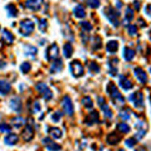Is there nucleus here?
<instances>
[{
    "instance_id": "nucleus-32",
    "label": "nucleus",
    "mask_w": 151,
    "mask_h": 151,
    "mask_svg": "<svg viewBox=\"0 0 151 151\" xmlns=\"http://www.w3.org/2000/svg\"><path fill=\"white\" fill-rule=\"evenodd\" d=\"M132 19H134V9H132L131 6H127L126 8V14H125V22L130 23Z\"/></svg>"
},
{
    "instance_id": "nucleus-19",
    "label": "nucleus",
    "mask_w": 151,
    "mask_h": 151,
    "mask_svg": "<svg viewBox=\"0 0 151 151\" xmlns=\"http://www.w3.org/2000/svg\"><path fill=\"white\" fill-rule=\"evenodd\" d=\"M19 141V136L17 134H12V132H9L8 136H5V139H4V142H5L8 146H13L18 144Z\"/></svg>"
},
{
    "instance_id": "nucleus-46",
    "label": "nucleus",
    "mask_w": 151,
    "mask_h": 151,
    "mask_svg": "<svg viewBox=\"0 0 151 151\" xmlns=\"http://www.w3.org/2000/svg\"><path fill=\"white\" fill-rule=\"evenodd\" d=\"M136 142H137V140H136L135 137L129 139V140H126V146H129V147H134V146L136 145Z\"/></svg>"
},
{
    "instance_id": "nucleus-13",
    "label": "nucleus",
    "mask_w": 151,
    "mask_h": 151,
    "mask_svg": "<svg viewBox=\"0 0 151 151\" xmlns=\"http://www.w3.org/2000/svg\"><path fill=\"white\" fill-rule=\"evenodd\" d=\"M134 73H135L136 78H137V81H139L140 83H142V84L147 83V74H146V72H145V70H144L142 68H140V67L135 68Z\"/></svg>"
},
{
    "instance_id": "nucleus-5",
    "label": "nucleus",
    "mask_w": 151,
    "mask_h": 151,
    "mask_svg": "<svg viewBox=\"0 0 151 151\" xmlns=\"http://www.w3.org/2000/svg\"><path fill=\"white\" fill-rule=\"evenodd\" d=\"M62 108H63V112L67 116H72L74 113V107H73L72 100H70L68 96H64L62 98Z\"/></svg>"
},
{
    "instance_id": "nucleus-28",
    "label": "nucleus",
    "mask_w": 151,
    "mask_h": 151,
    "mask_svg": "<svg viewBox=\"0 0 151 151\" xmlns=\"http://www.w3.org/2000/svg\"><path fill=\"white\" fill-rule=\"evenodd\" d=\"M1 39H3V42H5L6 44H12L13 42H14V35H13V34H12V33L9 32V30L4 29V30H3Z\"/></svg>"
},
{
    "instance_id": "nucleus-35",
    "label": "nucleus",
    "mask_w": 151,
    "mask_h": 151,
    "mask_svg": "<svg viewBox=\"0 0 151 151\" xmlns=\"http://www.w3.org/2000/svg\"><path fill=\"white\" fill-rule=\"evenodd\" d=\"M88 69H89V72H92V73H98L100 72V67H98V64L94 62V60L88 62Z\"/></svg>"
},
{
    "instance_id": "nucleus-8",
    "label": "nucleus",
    "mask_w": 151,
    "mask_h": 151,
    "mask_svg": "<svg viewBox=\"0 0 151 151\" xmlns=\"http://www.w3.org/2000/svg\"><path fill=\"white\" fill-rule=\"evenodd\" d=\"M106 12H107V18H108V20H110L115 27H119V25H120V17H119V13H117L115 9L111 8V6L107 8Z\"/></svg>"
},
{
    "instance_id": "nucleus-42",
    "label": "nucleus",
    "mask_w": 151,
    "mask_h": 151,
    "mask_svg": "<svg viewBox=\"0 0 151 151\" xmlns=\"http://www.w3.org/2000/svg\"><path fill=\"white\" fill-rule=\"evenodd\" d=\"M79 25H81V28L84 32H89L92 29V25H91V23H89V22H81V24H79Z\"/></svg>"
},
{
    "instance_id": "nucleus-44",
    "label": "nucleus",
    "mask_w": 151,
    "mask_h": 151,
    "mask_svg": "<svg viewBox=\"0 0 151 151\" xmlns=\"http://www.w3.org/2000/svg\"><path fill=\"white\" fill-rule=\"evenodd\" d=\"M60 117H62V112H60V111H55L53 113V116H52V121H53V122H58V121H60Z\"/></svg>"
},
{
    "instance_id": "nucleus-22",
    "label": "nucleus",
    "mask_w": 151,
    "mask_h": 151,
    "mask_svg": "<svg viewBox=\"0 0 151 151\" xmlns=\"http://www.w3.org/2000/svg\"><path fill=\"white\" fill-rule=\"evenodd\" d=\"M120 86L124 88V89H126V91H129V89L132 88V82L126 77V76L121 74L120 76Z\"/></svg>"
},
{
    "instance_id": "nucleus-26",
    "label": "nucleus",
    "mask_w": 151,
    "mask_h": 151,
    "mask_svg": "<svg viewBox=\"0 0 151 151\" xmlns=\"http://www.w3.org/2000/svg\"><path fill=\"white\" fill-rule=\"evenodd\" d=\"M37 53H38L37 47H34V45H25V47H24V54H25L27 57H32V58H35Z\"/></svg>"
},
{
    "instance_id": "nucleus-27",
    "label": "nucleus",
    "mask_w": 151,
    "mask_h": 151,
    "mask_svg": "<svg viewBox=\"0 0 151 151\" xmlns=\"http://www.w3.org/2000/svg\"><path fill=\"white\" fill-rule=\"evenodd\" d=\"M73 15L76 18H84L86 17V9H84L83 5H77L74 9H73Z\"/></svg>"
},
{
    "instance_id": "nucleus-50",
    "label": "nucleus",
    "mask_w": 151,
    "mask_h": 151,
    "mask_svg": "<svg viewBox=\"0 0 151 151\" xmlns=\"http://www.w3.org/2000/svg\"><path fill=\"white\" fill-rule=\"evenodd\" d=\"M146 14H147V15H150V5L146 6Z\"/></svg>"
},
{
    "instance_id": "nucleus-29",
    "label": "nucleus",
    "mask_w": 151,
    "mask_h": 151,
    "mask_svg": "<svg viewBox=\"0 0 151 151\" xmlns=\"http://www.w3.org/2000/svg\"><path fill=\"white\" fill-rule=\"evenodd\" d=\"M73 53V47L70 43H65L63 45V55L65 57V58H70V55H72Z\"/></svg>"
},
{
    "instance_id": "nucleus-3",
    "label": "nucleus",
    "mask_w": 151,
    "mask_h": 151,
    "mask_svg": "<svg viewBox=\"0 0 151 151\" xmlns=\"http://www.w3.org/2000/svg\"><path fill=\"white\" fill-rule=\"evenodd\" d=\"M69 70H70V73L73 74V77H76V78H79V77H82V76L84 74L83 64L79 62V60H77V59H74L73 62H70Z\"/></svg>"
},
{
    "instance_id": "nucleus-33",
    "label": "nucleus",
    "mask_w": 151,
    "mask_h": 151,
    "mask_svg": "<svg viewBox=\"0 0 151 151\" xmlns=\"http://www.w3.org/2000/svg\"><path fill=\"white\" fill-rule=\"evenodd\" d=\"M81 102H82V105L86 107V108H92V107H93V101H92V98L88 97V96L83 97Z\"/></svg>"
},
{
    "instance_id": "nucleus-23",
    "label": "nucleus",
    "mask_w": 151,
    "mask_h": 151,
    "mask_svg": "<svg viewBox=\"0 0 151 151\" xmlns=\"http://www.w3.org/2000/svg\"><path fill=\"white\" fill-rule=\"evenodd\" d=\"M106 49L108 53H112L115 54L117 50H119V42L117 40H110L108 43L106 44Z\"/></svg>"
},
{
    "instance_id": "nucleus-18",
    "label": "nucleus",
    "mask_w": 151,
    "mask_h": 151,
    "mask_svg": "<svg viewBox=\"0 0 151 151\" xmlns=\"http://www.w3.org/2000/svg\"><path fill=\"white\" fill-rule=\"evenodd\" d=\"M100 121V116H98V112L97 111H92L89 115L86 117V124L88 126H92L93 124H97Z\"/></svg>"
},
{
    "instance_id": "nucleus-2",
    "label": "nucleus",
    "mask_w": 151,
    "mask_h": 151,
    "mask_svg": "<svg viewBox=\"0 0 151 151\" xmlns=\"http://www.w3.org/2000/svg\"><path fill=\"white\" fill-rule=\"evenodd\" d=\"M34 32V23L30 19H23L19 24V33L23 37H29Z\"/></svg>"
},
{
    "instance_id": "nucleus-48",
    "label": "nucleus",
    "mask_w": 151,
    "mask_h": 151,
    "mask_svg": "<svg viewBox=\"0 0 151 151\" xmlns=\"http://www.w3.org/2000/svg\"><path fill=\"white\" fill-rule=\"evenodd\" d=\"M5 62H4V60H0V68H4V67H5Z\"/></svg>"
},
{
    "instance_id": "nucleus-15",
    "label": "nucleus",
    "mask_w": 151,
    "mask_h": 151,
    "mask_svg": "<svg viewBox=\"0 0 151 151\" xmlns=\"http://www.w3.org/2000/svg\"><path fill=\"white\" fill-rule=\"evenodd\" d=\"M43 144H45V145H47V150H48V151H60V150H62V147H60V145L53 142L50 137L44 139V140H43Z\"/></svg>"
},
{
    "instance_id": "nucleus-7",
    "label": "nucleus",
    "mask_w": 151,
    "mask_h": 151,
    "mask_svg": "<svg viewBox=\"0 0 151 151\" xmlns=\"http://www.w3.org/2000/svg\"><path fill=\"white\" fill-rule=\"evenodd\" d=\"M47 60H55V59H58V55H59V48H58V45L57 44H52L48 47V49H47Z\"/></svg>"
},
{
    "instance_id": "nucleus-9",
    "label": "nucleus",
    "mask_w": 151,
    "mask_h": 151,
    "mask_svg": "<svg viewBox=\"0 0 151 151\" xmlns=\"http://www.w3.org/2000/svg\"><path fill=\"white\" fill-rule=\"evenodd\" d=\"M136 129H137V134H136V136H135V139L136 140H141L144 137V136L146 135V132H147V126H146V122H144V121H139L137 124H136Z\"/></svg>"
},
{
    "instance_id": "nucleus-34",
    "label": "nucleus",
    "mask_w": 151,
    "mask_h": 151,
    "mask_svg": "<svg viewBox=\"0 0 151 151\" xmlns=\"http://www.w3.org/2000/svg\"><path fill=\"white\" fill-rule=\"evenodd\" d=\"M102 47V40L100 37H94L93 38V44H92V49L93 50H98Z\"/></svg>"
},
{
    "instance_id": "nucleus-47",
    "label": "nucleus",
    "mask_w": 151,
    "mask_h": 151,
    "mask_svg": "<svg viewBox=\"0 0 151 151\" xmlns=\"http://www.w3.org/2000/svg\"><path fill=\"white\" fill-rule=\"evenodd\" d=\"M135 9H136V10H139V9H140V5H139V4H140V1H139V0H135Z\"/></svg>"
},
{
    "instance_id": "nucleus-31",
    "label": "nucleus",
    "mask_w": 151,
    "mask_h": 151,
    "mask_svg": "<svg viewBox=\"0 0 151 151\" xmlns=\"http://www.w3.org/2000/svg\"><path fill=\"white\" fill-rule=\"evenodd\" d=\"M117 130H119L121 134H129L130 130H131V127L127 124H125V122H121V124L117 125Z\"/></svg>"
},
{
    "instance_id": "nucleus-6",
    "label": "nucleus",
    "mask_w": 151,
    "mask_h": 151,
    "mask_svg": "<svg viewBox=\"0 0 151 151\" xmlns=\"http://www.w3.org/2000/svg\"><path fill=\"white\" fill-rule=\"evenodd\" d=\"M37 91L39 92V93H42V96H43V98L45 101H49L52 97H53V93H52V91L49 89V87L47 86L45 83H38L37 84Z\"/></svg>"
},
{
    "instance_id": "nucleus-10",
    "label": "nucleus",
    "mask_w": 151,
    "mask_h": 151,
    "mask_svg": "<svg viewBox=\"0 0 151 151\" xmlns=\"http://www.w3.org/2000/svg\"><path fill=\"white\" fill-rule=\"evenodd\" d=\"M34 137V130H33V126L30 125H27L24 127V130L22 132V139L25 141V142H29V141L33 140Z\"/></svg>"
},
{
    "instance_id": "nucleus-37",
    "label": "nucleus",
    "mask_w": 151,
    "mask_h": 151,
    "mask_svg": "<svg viewBox=\"0 0 151 151\" xmlns=\"http://www.w3.org/2000/svg\"><path fill=\"white\" fill-rule=\"evenodd\" d=\"M127 32H129V35H131V37L137 35V28H136V25H134V24L127 25Z\"/></svg>"
},
{
    "instance_id": "nucleus-43",
    "label": "nucleus",
    "mask_w": 151,
    "mask_h": 151,
    "mask_svg": "<svg viewBox=\"0 0 151 151\" xmlns=\"http://www.w3.org/2000/svg\"><path fill=\"white\" fill-rule=\"evenodd\" d=\"M12 126L8 124H0V132H10Z\"/></svg>"
},
{
    "instance_id": "nucleus-20",
    "label": "nucleus",
    "mask_w": 151,
    "mask_h": 151,
    "mask_svg": "<svg viewBox=\"0 0 151 151\" xmlns=\"http://www.w3.org/2000/svg\"><path fill=\"white\" fill-rule=\"evenodd\" d=\"M121 136L117 134V132H111L110 135L106 137V140H107V144H110V145H117L121 141Z\"/></svg>"
},
{
    "instance_id": "nucleus-39",
    "label": "nucleus",
    "mask_w": 151,
    "mask_h": 151,
    "mask_svg": "<svg viewBox=\"0 0 151 151\" xmlns=\"http://www.w3.org/2000/svg\"><path fill=\"white\" fill-rule=\"evenodd\" d=\"M120 119L124 120V121H129L131 119V115H130L129 110H122V111H120Z\"/></svg>"
},
{
    "instance_id": "nucleus-51",
    "label": "nucleus",
    "mask_w": 151,
    "mask_h": 151,
    "mask_svg": "<svg viewBox=\"0 0 151 151\" xmlns=\"http://www.w3.org/2000/svg\"><path fill=\"white\" fill-rule=\"evenodd\" d=\"M136 151H145V149H139V150H136Z\"/></svg>"
},
{
    "instance_id": "nucleus-38",
    "label": "nucleus",
    "mask_w": 151,
    "mask_h": 151,
    "mask_svg": "<svg viewBox=\"0 0 151 151\" xmlns=\"http://www.w3.org/2000/svg\"><path fill=\"white\" fill-rule=\"evenodd\" d=\"M47 29H48V22H47V19H39V30L42 33H44Z\"/></svg>"
},
{
    "instance_id": "nucleus-40",
    "label": "nucleus",
    "mask_w": 151,
    "mask_h": 151,
    "mask_svg": "<svg viewBox=\"0 0 151 151\" xmlns=\"http://www.w3.org/2000/svg\"><path fill=\"white\" fill-rule=\"evenodd\" d=\"M30 70V63H28V62H23L20 64V72L22 73H28Z\"/></svg>"
},
{
    "instance_id": "nucleus-49",
    "label": "nucleus",
    "mask_w": 151,
    "mask_h": 151,
    "mask_svg": "<svg viewBox=\"0 0 151 151\" xmlns=\"http://www.w3.org/2000/svg\"><path fill=\"white\" fill-rule=\"evenodd\" d=\"M116 3H117V8H119V9H120V8H122V3H120V0H117Z\"/></svg>"
},
{
    "instance_id": "nucleus-1",
    "label": "nucleus",
    "mask_w": 151,
    "mask_h": 151,
    "mask_svg": "<svg viewBox=\"0 0 151 151\" xmlns=\"http://www.w3.org/2000/svg\"><path fill=\"white\" fill-rule=\"evenodd\" d=\"M107 92L111 96V100L116 106H124L125 105V98L120 93L119 89H117V87L115 86V83L110 82L107 84Z\"/></svg>"
},
{
    "instance_id": "nucleus-14",
    "label": "nucleus",
    "mask_w": 151,
    "mask_h": 151,
    "mask_svg": "<svg viewBox=\"0 0 151 151\" xmlns=\"http://www.w3.org/2000/svg\"><path fill=\"white\" fill-rule=\"evenodd\" d=\"M47 132H48L49 137L53 140H59V139H62V136H63L62 130L58 129V127H49V129L47 130Z\"/></svg>"
},
{
    "instance_id": "nucleus-30",
    "label": "nucleus",
    "mask_w": 151,
    "mask_h": 151,
    "mask_svg": "<svg viewBox=\"0 0 151 151\" xmlns=\"http://www.w3.org/2000/svg\"><path fill=\"white\" fill-rule=\"evenodd\" d=\"M6 12H8L9 17H12V18L18 17V9L15 8L14 4H8V5H6Z\"/></svg>"
},
{
    "instance_id": "nucleus-41",
    "label": "nucleus",
    "mask_w": 151,
    "mask_h": 151,
    "mask_svg": "<svg viewBox=\"0 0 151 151\" xmlns=\"http://www.w3.org/2000/svg\"><path fill=\"white\" fill-rule=\"evenodd\" d=\"M87 5L92 9H97L100 6V0H87Z\"/></svg>"
},
{
    "instance_id": "nucleus-11",
    "label": "nucleus",
    "mask_w": 151,
    "mask_h": 151,
    "mask_svg": "<svg viewBox=\"0 0 151 151\" xmlns=\"http://www.w3.org/2000/svg\"><path fill=\"white\" fill-rule=\"evenodd\" d=\"M97 101H98V105H100V107H101V110L103 111V113H105V116H106V119H112V111L108 108V106H107V103H106V101H105V98L103 97H98L97 98Z\"/></svg>"
},
{
    "instance_id": "nucleus-12",
    "label": "nucleus",
    "mask_w": 151,
    "mask_h": 151,
    "mask_svg": "<svg viewBox=\"0 0 151 151\" xmlns=\"http://www.w3.org/2000/svg\"><path fill=\"white\" fill-rule=\"evenodd\" d=\"M42 4H43V0H27L25 8L32 12H38L42 8Z\"/></svg>"
},
{
    "instance_id": "nucleus-36",
    "label": "nucleus",
    "mask_w": 151,
    "mask_h": 151,
    "mask_svg": "<svg viewBox=\"0 0 151 151\" xmlns=\"http://www.w3.org/2000/svg\"><path fill=\"white\" fill-rule=\"evenodd\" d=\"M117 62H119L117 59H112V62L108 63V64H110V73H111L112 77H115V76L117 74V65H113V64L117 63Z\"/></svg>"
},
{
    "instance_id": "nucleus-21",
    "label": "nucleus",
    "mask_w": 151,
    "mask_h": 151,
    "mask_svg": "<svg viewBox=\"0 0 151 151\" xmlns=\"http://www.w3.org/2000/svg\"><path fill=\"white\" fill-rule=\"evenodd\" d=\"M63 69V62L60 60L59 58L53 60V63L50 64V73H57V72H60Z\"/></svg>"
},
{
    "instance_id": "nucleus-17",
    "label": "nucleus",
    "mask_w": 151,
    "mask_h": 151,
    "mask_svg": "<svg viewBox=\"0 0 151 151\" xmlns=\"http://www.w3.org/2000/svg\"><path fill=\"white\" fill-rule=\"evenodd\" d=\"M12 91V84L8 81H4V79H0V94L3 96H6Z\"/></svg>"
},
{
    "instance_id": "nucleus-45",
    "label": "nucleus",
    "mask_w": 151,
    "mask_h": 151,
    "mask_svg": "<svg viewBox=\"0 0 151 151\" xmlns=\"http://www.w3.org/2000/svg\"><path fill=\"white\" fill-rule=\"evenodd\" d=\"M39 111H40V103H39V101H35L34 103H33V106H32V112L37 113Z\"/></svg>"
},
{
    "instance_id": "nucleus-24",
    "label": "nucleus",
    "mask_w": 151,
    "mask_h": 151,
    "mask_svg": "<svg viewBox=\"0 0 151 151\" xmlns=\"http://www.w3.org/2000/svg\"><path fill=\"white\" fill-rule=\"evenodd\" d=\"M10 125L15 129H20V127L24 126V119L22 116H15L10 120Z\"/></svg>"
},
{
    "instance_id": "nucleus-4",
    "label": "nucleus",
    "mask_w": 151,
    "mask_h": 151,
    "mask_svg": "<svg viewBox=\"0 0 151 151\" xmlns=\"http://www.w3.org/2000/svg\"><path fill=\"white\" fill-rule=\"evenodd\" d=\"M129 101L136 108H142L144 107V94L141 92H134L132 94H130Z\"/></svg>"
},
{
    "instance_id": "nucleus-25",
    "label": "nucleus",
    "mask_w": 151,
    "mask_h": 151,
    "mask_svg": "<svg viewBox=\"0 0 151 151\" xmlns=\"http://www.w3.org/2000/svg\"><path fill=\"white\" fill-rule=\"evenodd\" d=\"M134 58H135V50L131 49L130 47H125L124 48V59L127 60V62H131Z\"/></svg>"
},
{
    "instance_id": "nucleus-16",
    "label": "nucleus",
    "mask_w": 151,
    "mask_h": 151,
    "mask_svg": "<svg viewBox=\"0 0 151 151\" xmlns=\"http://www.w3.org/2000/svg\"><path fill=\"white\" fill-rule=\"evenodd\" d=\"M9 105H10V108L14 112L22 111V100L19 97H13L10 100V102H9Z\"/></svg>"
}]
</instances>
